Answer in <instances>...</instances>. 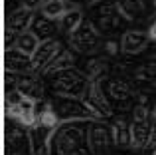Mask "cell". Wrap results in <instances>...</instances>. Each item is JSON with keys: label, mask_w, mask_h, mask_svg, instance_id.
Listing matches in <instances>:
<instances>
[{"label": "cell", "mask_w": 156, "mask_h": 155, "mask_svg": "<svg viewBox=\"0 0 156 155\" xmlns=\"http://www.w3.org/2000/svg\"><path fill=\"white\" fill-rule=\"evenodd\" d=\"M53 149L57 155H93L87 147V129L75 125V121L59 125L53 137Z\"/></svg>", "instance_id": "6da1fadb"}, {"label": "cell", "mask_w": 156, "mask_h": 155, "mask_svg": "<svg viewBox=\"0 0 156 155\" xmlns=\"http://www.w3.org/2000/svg\"><path fill=\"white\" fill-rule=\"evenodd\" d=\"M91 85V78L79 70H65L61 74H55L53 80V89L55 96L63 97H77V100H85Z\"/></svg>", "instance_id": "7a4b0ae2"}, {"label": "cell", "mask_w": 156, "mask_h": 155, "mask_svg": "<svg viewBox=\"0 0 156 155\" xmlns=\"http://www.w3.org/2000/svg\"><path fill=\"white\" fill-rule=\"evenodd\" d=\"M69 46L79 54H95L101 48V32L93 22H83V26L69 36Z\"/></svg>", "instance_id": "3957f363"}, {"label": "cell", "mask_w": 156, "mask_h": 155, "mask_svg": "<svg viewBox=\"0 0 156 155\" xmlns=\"http://www.w3.org/2000/svg\"><path fill=\"white\" fill-rule=\"evenodd\" d=\"M59 127H46V125L36 121L30 129H28V149L30 155H50V149L53 145V137H55Z\"/></svg>", "instance_id": "277c9868"}, {"label": "cell", "mask_w": 156, "mask_h": 155, "mask_svg": "<svg viewBox=\"0 0 156 155\" xmlns=\"http://www.w3.org/2000/svg\"><path fill=\"white\" fill-rule=\"evenodd\" d=\"M113 143V131L103 121H91L87 127V147L93 155H103L111 149Z\"/></svg>", "instance_id": "5b68a950"}, {"label": "cell", "mask_w": 156, "mask_h": 155, "mask_svg": "<svg viewBox=\"0 0 156 155\" xmlns=\"http://www.w3.org/2000/svg\"><path fill=\"white\" fill-rule=\"evenodd\" d=\"M61 52V42L55 38L51 40H46V42H42L38 46V50L32 54V72H46V68L50 66V64L55 60V56Z\"/></svg>", "instance_id": "8992f818"}, {"label": "cell", "mask_w": 156, "mask_h": 155, "mask_svg": "<svg viewBox=\"0 0 156 155\" xmlns=\"http://www.w3.org/2000/svg\"><path fill=\"white\" fill-rule=\"evenodd\" d=\"M34 10H30V8H26V6H20V8H16L12 14H8V18H6V34H22V32H26V30H30L32 28V22H34Z\"/></svg>", "instance_id": "52a82bcc"}, {"label": "cell", "mask_w": 156, "mask_h": 155, "mask_svg": "<svg viewBox=\"0 0 156 155\" xmlns=\"http://www.w3.org/2000/svg\"><path fill=\"white\" fill-rule=\"evenodd\" d=\"M4 68H6V72H12V74H30L32 72V56L24 54L16 46L6 48Z\"/></svg>", "instance_id": "ba28073f"}, {"label": "cell", "mask_w": 156, "mask_h": 155, "mask_svg": "<svg viewBox=\"0 0 156 155\" xmlns=\"http://www.w3.org/2000/svg\"><path fill=\"white\" fill-rule=\"evenodd\" d=\"M85 100H87L103 117H109L111 113H113L111 104H109V96H107V92L103 88V78H101V80H91V85H89V92H87V97H85Z\"/></svg>", "instance_id": "9c48e42d"}, {"label": "cell", "mask_w": 156, "mask_h": 155, "mask_svg": "<svg viewBox=\"0 0 156 155\" xmlns=\"http://www.w3.org/2000/svg\"><path fill=\"white\" fill-rule=\"evenodd\" d=\"M150 42V36L148 32H142V30H126L121 38V52L133 56V54H140Z\"/></svg>", "instance_id": "30bf717a"}, {"label": "cell", "mask_w": 156, "mask_h": 155, "mask_svg": "<svg viewBox=\"0 0 156 155\" xmlns=\"http://www.w3.org/2000/svg\"><path fill=\"white\" fill-rule=\"evenodd\" d=\"M16 93L22 97H32V100H40L44 93V85L40 81V78L36 76V72L30 74H20L18 81H16Z\"/></svg>", "instance_id": "8fae6325"}, {"label": "cell", "mask_w": 156, "mask_h": 155, "mask_svg": "<svg viewBox=\"0 0 156 155\" xmlns=\"http://www.w3.org/2000/svg\"><path fill=\"white\" fill-rule=\"evenodd\" d=\"M83 12L79 10V8H69L67 12L63 14V18L57 22V26H59V30L63 32V34H67V36H71L73 32H77L81 26H83Z\"/></svg>", "instance_id": "7c38bea8"}, {"label": "cell", "mask_w": 156, "mask_h": 155, "mask_svg": "<svg viewBox=\"0 0 156 155\" xmlns=\"http://www.w3.org/2000/svg\"><path fill=\"white\" fill-rule=\"evenodd\" d=\"M105 92H107V96H109L111 100H115V101H126V100H130V96H133L130 85L126 84L125 80H121V78H111V80H107Z\"/></svg>", "instance_id": "4fadbf2b"}, {"label": "cell", "mask_w": 156, "mask_h": 155, "mask_svg": "<svg viewBox=\"0 0 156 155\" xmlns=\"http://www.w3.org/2000/svg\"><path fill=\"white\" fill-rule=\"evenodd\" d=\"M130 131H133V145L130 147L144 149L148 145V137H150V131H152V121H133Z\"/></svg>", "instance_id": "5bb4252c"}, {"label": "cell", "mask_w": 156, "mask_h": 155, "mask_svg": "<svg viewBox=\"0 0 156 155\" xmlns=\"http://www.w3.org/2000/svg\"><path fill=\"white\" fill-rule=\"evenodd\" d=\"M113 131V143L117 147H130L133 145V131H130V123H126L125 119H117L111 125Z\"/></svg>", "instance_id": "9a60e30c"}, {"label": "cell", "mask_w": 156, "mask_h": 155, "mask_svg": "<svg viewBox=\"0 0 156 155\" xmlns=\"http://www.w3.org/2000/svg\"><path fill=\"white\" fill-rule=\"evenodd\" d=\"M69 8H73V6H69L67 0H44L42 8H40V14L53 20V22H59Z\"/></svg>", "instance_id": "2e32d148"}, {"label": "cell", "mask_w": 156, "mask_h": 155, "mask_svg": "<svg viewBox=\"0 0 156 155\" xmlns=\"http://www.w3.org/2000/svg\"><path fill=\"white\" fill-rule=\"evenodd\" d=\"M73 66H75V56H73V52L61 50L59 54L55 56V60H53L50 66L46 68V72H44V74H46V76L61 74V72H65V70H73Z\"/></svg>", "instance_id": "e0dca14e"}, {"label": "cell", "mask_w": 156, "mask_h": 155, "mask_svg": "<svg viewBox=\"0 0 156 155\" xmlns=\"http://www.w3.org/2000/svg\"><path fill=\"white\" fill-rule=\"evenodd\" d=\"M30 30L34 32L42 42H46V40H51L53 38V34H55V30H57V24L53 22V20H50V18H46V16L40 14V16H36V18H34Z\"/></svg>", "instance_id": "ac0fdd59"}, {"label": "cell", "mask_w": 156, "mask_h": 155, "mask_svg": "<svg viewBox=\"0 0 156 155\" xmlns=\"http://www.w3.org/2000/svg\"><path fill=\"white\" fill-rule=\"evenodd\" d=\"M117 8L125 20H136L144 14V2L142 0H117Z\"/></svg>", "instance_id": "d6986e66"}, {"label": "cell", "mask_w": 156, "mask_h": 155, "mask_svg": "<svg viewBox=\"0 0 156 155\" xmlns=\"http://www.w3.org/2000/svg\"><path fill=\"white\" fill-rule=\"evenodd\" d=\"M40 44H42V40H40L32 30H26V32H22V34H18L14 38V46L18 48V50H22L24 54H28V56L34 54V52L38 50Z\"/></svg>", "instance_id": "ffe728a7"}, {"label": "cell", "mask_w": 156, "mask_h": 155, "mask_svg": "<svg viewBox=\"0 0 156 155\" xmlns=\"http://www.w3.org/2000/svg\"><path fill=\"white\" fill-rule=\"evenodd\" d=\"M38 123L46 125V127H59L61 125V119H59V115H57V112H55L51 101H48V104L44 105V109L38 112Z\"/></svg>", "instance_id": "44dd1931"}, {"label": "cell", "mask_w": 156, "mask_h": 155, "mask_svg": "<svg viewBox=\"0 0 156 155\" xmlns=\"http://www.w3.org/2000/svg\"><path fill=\"white\" fill-rule=\"evenodd\" d=\"M107 72V64L105 60H89L87 62V76L91 80H101Z\"/></svg>", "instance_id": "7402d4cb"}, {"label": "cell", "mask_w": 156, "mask_h": 155, "mask_svg": "<svg viewBox=\"0 0 156 155\" xmlns=\"http://www.w3.org/2000/svg\"><path fill=\"white\" fill-rule=\"evenodd\" d=\"M133 121H150V109L146 105H136L133 109Z\"/></svg>", "instance_id": "603a6c76"}, {"label": "cell", "mask_w": 156, "mask_h": 155, "mask_svg": "<svg viewBox=\"0 0 156 155\" xmlns=\"http://www.w3.org/2000/svg\"><path fill=\"white\" fill-rule=\"evenodd\" d=\"M148 149H154L156 151V123H152V131H150V137H148Z\"/></svg>", "instance_id": "cb8c5ba5"}, {"label": "cell", "mask_w": 156, "mask_h": 155, "mask_svg": "<svg viewBox=\"0 0 156 155\" xmlns=\"http://www.w3.org/2000/svg\"><path fill=\"white\" fill-rule=\"evenodd\" d=\"M42 4L44 2H40V0H22V6H26V8H30V10H36V8H42Z\"/></svg>", "instance_id": "d4e9b609"}, {"label": "cell", "mask_w": 156, "mask_h": 155, "mask_svg": "<svg viewBox=\"0 0 156 155\" xmlns=\"http://www.w3.org/2000/svg\"><path fill=\"white\" fill-rule=\"evenodd\" d=\"M105 46H107V52H109V54H115L117 50H121V46H117L115 42H107Z\"/></svg>", "instance_id": "484cf974"}, {"label": "cell", "mask_w": 156, "mask_h": 155, "mask_svg": "<svg viewBox=\"0 0 156 155\" xmlns=\"http://www.w3.org/2000/svg\"><path fill=\"white\" fill-rule=\"evenodd\" d=\"M148 36H150V40H156V20L152 24H150V28H148Z\"/></svg>", "instance_id": "4316f807"}, {"label": "cell", "mask_w": 156, "mask_h": 155, "mask_svg": "<svg viewBox=\"0 0 156 155\" xmlns=\"http://www.w3.org/2000/svg\"><path fill=\"white\" fill-rule=\"evenodd\" d=\"M154 6H156V0H154Z\"/></svg>", "instance_id": "83f0119b"}]
</instances>
